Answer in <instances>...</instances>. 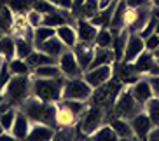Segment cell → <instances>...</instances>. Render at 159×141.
Masks as SVG:
<instances>
[{"label": "cell", "instance_id": "obj_1", "mask_svg": "<svg viewBox=\"0 0 159 141\" xmlns=\"http://www.w3.org/2000/svg\"><path fill=\"white\" fill-rule=\"evenodd\" d=\"M19 110L30 118V122L46 124L56 129V103H47L35 96H30L19 106Z\"/></svg>", "mask_w": 159, "mask_h": 141}, {"label": "cell", "instance_id": "obj_2", "mask_svg": "<svg viewBox=\"0 0 159 141\" xmlns=\"http://www.w3.org/2000/svg\"><path fill=\"white\" fill-rule=\"evenodd\" d=\"M32 96V75H12L5 87L0 91V98L12 108H19Z\"/></svg>", "mask_w": 159, "mask_h": 141}, {"label": "cell", "instance_id": "obj_3", "mask_svg": "<svg viewBox=\"0 0 159 141\" xmlns=\"http://www.w3.org/2000/svg\"><path fill=\"white\" fill-rule=\"evenodd\" d=\"M124 87H126V85L122 84L121 80H117L116 77H112L108 82L98 85V87H94L93 94H91V98H89V103H93V105H96V106H100V108H103L105 112H110L114 103H116L117 96H119V92H121Z\"/></svg>", "mask_w": 159, "mask_h": 141}, {"label": "cell", "instance_id": "obj_4", "mask_svg": "<svg viewBox=\"0 0 159 141\" xmlns=\"http://www.w3.org/2000/svg\"><path fill=\"white\" fill-rule=\"evenodd\" d=\"M63 84H65V77H58V79H33L32 77V96L47 103H58L61 99Z\"/></svg>", "mask_w": 159, "mask_h": 141}, {"label": "cell", "instance_id": "obj_5", "mask_svg": "<svg viewBox=\"0 0 159 141\" xmlns=\"http://www.w3.org/2000/svg\"><path fill=\"white\" fill-rule=\"evenodd\" d=\"M142 110H143V106L135 101V98L131 96L129 85H126V87L119 92L116 103H114L112 115L114 117H119V118H124V120H131V118L135 117L136 113H140Z\"/></svg>", "mask_w": 159, "mask_h": 141}, {"label": "cell", "instance_id": "obj_6", "mask_svg": "<svg viewBox=\"0 0 159 141\" xmlns=\"http://www.w3.org/2000/svg\"><path fill=\"white\" fill-rule=\"evenodd\" d=\"M91 94H93V87H91L82 77H77V79H65V84H63V89H61V99L89 101Z\"/></svg>", "mask_w": 159, "mask_h": 141}, {"label": "cell", "instance_id": "obj_7", "mask_svg": "<svg viewBox=\"0 0 159 141\" xmlns=\"http://www.w3.org/2000/svg\"><path fill=\"white\" fill-rule=\"evenodd\" d=\"M77 124H79V131L82 132V134H86V136H89V134L94 132L100 126L105 124V110L96 106V105H93V103H89L88 110L79 117Z\"/></svg>", "mask_w": 159, "mask_h": 141}, {"label": "cell", "instance_id": "obj_8", "mask_svg": "<svg viewBox=\"0 0 159 141\" xmlns=\"http://www.w3.org/2000/svg\"><path fill=\"white\" fill-rule=\"evenodd\" d=\"M58 66L61 70V75L65 79H77V77H82V68L77 63V58H75L74 51L72 49H66L60 58H58Z\"/></svg>", "mask_w": 159, "mask_h": 141}, {"label": "cell", "instance_id": "obj_9", "mask_svg": "<svg viewBox=\"0 0 159 141\" xmlns=\"http://www.w3.org/2000/svg\"><path fill=\"white\" fill-rule=\"evenodd\" d=\"M114 77V65H103L96 66V68H89L82 73V79L88 82L91 87H98V85L105 84Z\"/></svg>", "mask_w": 159, "mask_h": 141}, {"label": "cell", "instance_id": "obj_10", "mask_svg": "<svg viewBox=\"0 0 159 141\" xmlns=\"http://www.w3.org/2000/svg\"><path fill=\"white\" fill-rule=\"evenodd\" d=\"M143 51H145L143 38H142L138 33H129L128 42H126V47H124V54H122L121 61L122 63H133ZM121 61H119V63H121Z\"/></svg>", "mask_w": 159, "mask_h": 141}, {"label": "cell", "instance_id": "obj_11", "mask_svg": "<svg viewBox=\"0 0 159 141\" xmlns=\"http://www.w3.org/2000/svg\"><path fill=\"white\" fill-rule=\"evenodd\" d=\"M114 77L117 80H121L124 85H133L136 80H140L143 75H140L135 70L133 63H116L114 65Z\"/></svg>", "mask_w": 159, "mask_h": 141}, {"label": "cell", "instance_id": "obj_12", "mask_svg": "<svg viewBox=\"0 0 159 141\" xmlns=\"http://www.w3.org/2000/svg\"><path fill=\"white\" fill-rule=\"evenodd\" d=\"M75 32H77V40L79 42H88V44H94V38H96V33L98 28L91 24V21L86 18H77L75 19Z\"/></svg>", "mask_w": 159, "mask_h": 141}, {"label": "cell", "instance_id": "obj_13", "mask_svg": "<svg viewBox=\"0 0 159 141\" xmlns=\"http://www.w3.org/2000/svg\"><path fill=\"white\" fill-rule=\"evenodd\" d=\"M74 54L77 58V63L79 66L82 68V71H86L93 61V56H94V44H88V42H79L74 45Z\"/></svg>", "mask_w": 159, "mask_h": 141}, {"label": "cell", "instance_id": "obj_14", "mask_svg": "<svg viewBox=\"0 0 159 141\" xmlns=\"http://www.w3.org/2000/svg\"><path fill=\"white\" fill-rule=\"evenodd\" d=\"M131 124V129H133V134H135L136 138L140 141H145V138H147V134L150 132V129H152V122H150V118L147 117V113L142 110L140 113H136L135 117L129 120Z\"/></svg>", "mask_w": 159, "mask_h": 141}, {"label": "cell", "instance_id": "obj_15", "mask_svg": "<svg viewBox=\"0 0 159 141\" xmlns=\"http://www.w3.org/2000/svg\"><path fill=\"white\" fill-rule=\"evenodd\" d=\"M129 91H131V96L135 98V101L138 105H142L143 106L147 101H149L150 98H154L152 96V91H150V85L149 82H147V77H142L140 80H136L133 85H129Z\"/></svg>", "mask_w": 159, "mask_h": 141}, {"label": "cell", "instance_id": "obj_16", "mask_svg": "<svg viewBox=\"0 0 159 141\" xmlns=\"http://www.w3.org/2000/svg\"><path fill=\"white\" fill-rule=\"evenodd\" d=\"M30 127H32L30 118L18 108V112H16V117H14V124H12V127H11V131H9V132L16 138V139L23 141L25 138L28 136Z\"/></svg>", "mask_w": 159, "mask_h": 141}, {"label": "cell", "instance_id": "obj_17", "mask_svg": "<svg viewBox=\"0 0 159 141\" xmlns=\"http://www.w3.org/2000/svg\"><path fill=\"white\" fill-rule=\"evenodd\" d=\"M54 131H56V129L51 127V126L32 122V127H30V131H28V136L25 138L23 141H51Z\"/></svg>", "mask_w": 159, "mask_h": 141}, {"label": "cell", "instance_id": "obj_18", "mask_svg": "<svg viewBox=\"0 0 159 141\" xmlns=\"http://www.w3.org/2000/svg\"><path fill=\"white\" fill-rule=\"evenodd\" d=\"M126 0H117L116 9L112 12V18H110V24H108V30L112 32V35H117L119 32L126 28L124 26V12H126Z\"/></svg>", "mask_w": 159, "mask_h": 141}, {"label": "cell", "instance_id": "obj_19", "mask_svg": "<svg viewBox=\"0 0 159 141\" xmlns=\"http://www.w3.org/2000/svg\"><path fill=\"white\" fill-rule=\"evenodd\" d=\"M35 49H39V51H42V52H46L47 56H51V58H54L58 61V58L63 54V52L66 51V45L63 42H61L60 38L54 35V37H51L49 40H46V42H42L39 47H35Z\"/></svg>", "mask_w": 159, "mask_h": 141}, {"label": "cell", "instance_id": "obj_20", "mask_svg": "<svg viewBox=\"0 0 159 141\" xmlns=\"http://www.w3.org/2000/svg\"><path fill=\"white\" fill-rule=\"evenodd\" d=\"M103 65H116L114 51L110 47H96L94 45V56H93V61H91L89 68H96V66H103Z\"/></svg>", "mask_w": 159, "mask_h": 141}, {"label": "cell", "instance_id": "obj_21", "mask_svg": "<svg viewBox=\"0 0 159 141\" xmlns=\"http://www.w3.org/2000/svg\"><path fill=\"white\" fill-rule=\"evenodd\" d=\"M14 32V12L9 9L7 4L0 5V37L12 35Z\"/></svg>", "mask_w": 159, "mask_h": 141}, {"label": "cell", "instance_id": "obj_22", "mask_svg": "<svg viewBox=\"0 0 159 141\" xmlns=\"http://www.w3.org/2000/svg\"><path fill=\"white\" fill-rule=\"evenodd\" d=\"M75 124H77V117L61 101H58L56 103V127H74Z\"/></svg>", "mask_w": 159, "mask_h": 141}, {"label": "cell", "instance_id": "obj_23", "mask_svg": "<svg viewBox=\"0 0 159 141\" xmlns=\"http://www.w3.org/2000/svg\"><path fill=\"white\" fill-rule=\"evenodd\" d=\"M56 37L65 44L66 49H74V45L77 44V32H75V26L70 24V23L63 24V26H58L56 28Z\"/></svg>", "mask_w": 159, "mask_h": 141}, {"label": "cell", "instance_id": "obj_24", "mask_svg": "<svg viewBox=\"0 0 159 141\" xmlns=\"http://www.w3.org/2000/svg\"><path fill=\"white\" fill-rule=\"evenodd\" d=\"M154 65H156V58L152 56V52H149V51H143L140 56L133 61L135 70L138 71L140 75H149V71L152 70Z\"/></svg>", "mask_w": 159, "mask_h": 141}, {"label": "cell", "instance_id": "obj_25", "mask_svg": "<svg viewBox=\"0 0 159 141\" xmlns=\"http://www.w3.org/2000/svg\"><path fill=\"white\" fill-rule=\"evenodd\" d=\"M25 61H26V65L33 70V68H39V66H44V65H52V63H56V59L51 58V56H47L46 52L39 51V49H33L28 56H26Z\"/></svg>", "mask_w": 159, "mask_h": 141}, {"label": "cell", "instance_id": "obj_26", "mask_svg": "<svg viewBox=\"0 0 159 141\" xmlns=\"http://www.w3.org/2000/svg\"><path fill=\"white\" fill-rule=\"evenodd\" d=\"M107 124L112 127L116 134L119 138H128V136H133V129H131V124L129 120H124V118H119V117H114L110 115L107 120Z\"/></svg>", "mask_w": 159, "mask_h": 141}, {"label": "cell", "instance_id": "obj_27", "mask_svg": "<svg viewBox=\"0 0 159 141\" xmlns=\"http://www.w3.org/2000/svg\"><path fill=\"white\" fill-rule=\"evenodd\" d=\"M128 37H129V30L124 28L122 32H119L117 35H114V40H112V49L114 51V56H116V63H119L122 59V54H124V47H126L128 42Z\"/></svg>", "mask_w": 159, "mask_h": 141}, {"label": "cell", "instance_id": "obj_28", "mask_svg": "<svg viewBox=\"0 0 159 141\" xmlns=\"http://www.w3.org/2000/svg\"><path fill=\"white\" fill-rule=\"evenodd\" d=\"M14 58H16L14 35H4V37H0V59L11 61Z\"/></svg>", "mask_w": 159, "mask_h": 141}, {"label": "cell", "instance_id": "obj_29", "mask_svg": "<svg viewBox=\"0 0 159 141\" xmlns=\"http://www.w3.org/2000/svg\"><path fill=\"white\" fill-rule=\"evenodd\" d=\"M32 77L33 79H58V77H63V75H61L58 63H52V65H44V66H39V68H33Z\"/></svg>", "mask_w": 159, "mask_h": 141}, {"label": "cell", "instance_id": "obj_30", "mask_svg": "<svg viewBox=\"0 0 159 141\" xmlns=\"http://www.w3.org/2000/svg\"><path fill=\"white\" fill-rule=\"evenodd\" d=\"M88 138L91 141H117L119 139V136L116 134V131H114L107 122L103 124V126H100L94 132H91Z\"/></svg>", "mask_w": 159, "mask_h": 141}, {"label": "cell", "instance_id": "obj_31", "mask_svg": "<svg viewBox=\"0 0 159 141\" xmlns=\"http://www.w3.org/2000/svg\"><path fill=\"white\" fill-rule=\"evenodd\" d=\"M14 47H16V58L18 59H26V56L35 49L33 44L30 40H26L25 37H21V35H14Z\"/></svg>", "mask_w": 159, "mask_h": 141}, {"label": "cell", "instance_id": "obj_32", "mask_svg": "<svg viewBox=\"0 0 159 141\" xmlns=\"http://www.w3.org/2000/svg\"><path fill=\"white\" fill-rule=\"evenodd\" d=\"M56 35V28H51V26H37V28H33V47H39L42 42L49 40L51 37Z\"/></svg>", "mask_w": 159, "mask_h": 141}, {"label": "cell", "instance_id": "obj_33", "mask_svg": "<svg viewBox=\"0 0 159 141\" xmlns=\"http://www.w3.org/2000/svg\"><path fill=\"white\" fill-rule=\"evenodd\" d=\"M143 112L150 118L152 126H159V98H150L143 105Z\"/></svg>", "mask_w": 159, "mask_h": 141}, {"label": "cell", "instance_id": "obj_34", "mask_svg": "<svg viewBox=\"0 0 159 141\" xmlns=\"http://www.w3.org/2000/svg\"><path fill=\"white\" fill-rule=\"evenodd\" d=\"M60 101L74 113L75 117H77V120H79V117L88 110V106H89V101H77V99H60Z\"/></svg>", "mask_w": 159, "mask_h": 141}, {"label": "cell", "instance_id": "obj_35", "mask_svg": "<svg viewBox=\"0 0 159 141\" xmlns=\"http://www.w3.org/2000/svg\"><path fill=\"white\" fill-rule=\"evenodd\" d=\"M7 63H9V70H11L12 75H32V68L26 65L25 59L14 58V59H11V61H7Z\"/></svg>", "mask_w": 159, "mask_h": 141}, {"label": "cell", "instance_id": "obj_36", "mask_svg": "<svg viewBox=\"0 0 159 141\" xmlns=\"http://www.w3.org/2000/svg\"><path fill=\"white\" fill-rule=\"evenodd\" d=\"M114 35L108 28H98L96 38H94V45L96 47H112Z\"/></svg>", "mask_w": 159, "mask_h": 141}, {"label": "cell", "instance_id": "obj_37", "mask_svg": "<svg viewBox=\"0 0 159 141\" xmlns=\"http://www.w3.org/2000/svg\"><path fill=\"white\" fill-rule=\"evenodd\" d=\"M32 9H35L40 14H51V12L58 11V7L49 0H32Z\"/></svg>", "mask_w": 159, "mask_h": 141}, {"label": "cell", "instance_id": "obj_38", "mask_svg": "<svg viewBox=\"0 0 159 141\" xmlns=\"http://www.w3.org/2000/svg\"><path fill=\"white\" fill-rule=\"evenodd\" d=\"M51 141H74V127H56Z\"/></svg>", "mask_w": 159, "mask_h": 141}, {"label": "cell", "instance_id": "obj_39", "mask_svg": "<svg viewBox=\"0 0 159 141\" xmlns=\"http://www.w3.org/2000/svg\"><path fill=\"white\" fill-rule=\"evenodd\" d=\"M98 0H86L84 2V5H82V9H80V14H79V18H86V19H89V18H93L96 12H98Z\"/></svg>", "mask_w": 159, "mask_h": 141}, {"label": "cell", "instance_id": "obj_40", "mask_svg": "<svg viewBox=\"0 0 159 141\" xmlns=\"http://www.w3.org/2000/svg\"><path fill=\"white\" fill-rule=\"evenodd\" d=\"M16 112H18V108H11V110H7V112L0 113V126L4 127L5 132H9L11 127H12V124H14Z\"/></svg>", "mask_w": 159, "mask_h": 141}, {"label": "cell", "instance_id": "obj_41", "mask_svg": "<svg viewBox=\"0 0 159 141\" xmlns=\"http://www.w3.org/2000/svg\"><path fill=\"white\" fill-rule=\"evenodd\" d=\"M156 24H157V18H156V16L152 14V16H150V19L147 21V23H145V26L140 30V32H138V35H140L142 38H147L149 35H152V33H154Z\"/></svg>", "mask_w": 159, "mask_h": 141}, {"label": "cell", "instance_id": "obj_42", "mask_svg": "<svg viewBox=\"0 0 159 141\" xmlns=\"http://www.w3.org/2000/svg\"><path fill=\"white\" fill-rule=\"evenodd\" d=\"M42 16L44 14L37 12L35 9H30L28 12H26V21H28V26H32V28L40 26V24H42Z\"/></svg>", "mask_w": 159, "mask_h": 141}, {"label": "cell", "instance_id": "obj_43", "mask_svg": "<svg viewBox=\"0 0 159 141\" xmlns=\"http://www.w3.org/2000/svg\"><path fill=\"white\" fill-rule=\"evenodd\" d=\"M143 42H145V51L154 52L159 47V35L157 33H152V35H149L147 38H143Z\"/></svg>", "mask_w": 159, "mask_h": 141}, {"label": "cell", "instance_id": "obj_44", "mask_svg": "<svg viewBox=\"0 0 159 141\" xmlns=\"http://www.w3.org/2000/svg\"><path fill=\"white\" fill-rule=\"evenodd\" d=\"M147 77V82L150 85V91H152V96L159 98V75H145Z\"/></svg>", "mask_w": 159, "mask_h": 141}, {"label": "cell", "instance_id": "obj_45", "mask_svg": "<svg viewBox=\"0 0 159 141\" xmlns=\"http://www.w3.org/2000/svg\"><path fill=\"white\" fill-rule=\"evenodd\" d=\"M126 5L131 9H140V7L150 5V0H126Z\"/></svg>", "mask_w": 159, "mask_h": 141}, {"label": "cell", "instance_id": "obj_46", "mask_svg": "<svg viewBox=\"0 0 159 141\" xmlns=\"http://www.w3.org/2000/svg\"><path fill=\"white\" fill-rule=\"evenodd\" d=\"M145 141H159V126H154L150 129V132L147 134Z\"/></svg>", "mask_w": 159, "mask_h": 141}, {"label": "cell", "instance_id": "obj_47", "mask_svg": "<svg viewBox=\"0 0 159 141\" xmlns=\"http://www.w3.org/2000/svg\"><path fill=\"white\" fill-rule=\"evenodd\" d=\"M72 2H74V0H58L56 5L60 7V9H68V11H72Z\"/></svg>", "mask_w": 159, "mask_h": 141}, {"label": "cell", "instance_id": "obj_48", "mask_svg": "<svg viewBox=\"0 0 159 141\" xmlns=\"http://www.w3.org/2000/svg\"><path fill=\"white\" fill-rule=\"evenodd\" d=\"M0 141H19V139H16L11 132H2L0 134Z\"/></svg>", "mask_w": 159, "mask_h": 141}, {"label": "cell", "instance_id": "obj_49", "mask_svg": "<svg viewBox=\"0 0 159 141\" xmlns=\"http://www.w3.org/2000/svg\"><path fill=\"white\" fill-rule=\"evenodd\" d=\"M117 141H140V139H138V138L133 134V136H128V138H119Z\"/></svg>", "mask_w": 159, "mask_h": 141}, {"label": "cell", "instance_id": "obj_50", "mask_svg": "<svg viewBox=\"0 0 159 141\" xmlns=\"http://www.w3.org/2000/svg\"><path fill=\"white\" fill-rule=\"evenodd\" d=\"M150 5H152L154 9H159V0H150Z\"/></svg>", "mask_w": 159, "mask_h": 141}, {"label": "cell", "instance_id": "obj_51", "mask_svg": "<svg viewBox=\"0 0 159 141\" xmlns=\"http://www.w3.org/2000/svg\"><path fill=\"white\" fill-rule=\"evenodd\" d=\"M150 7H152V5H150ZM152 14H154L156 18L159 19V9H154V7H152Z\"/></svg>", "mask_w": 159, "mask_h": 141}, {"label": "cell", "instance_id": "obj_52", "mask_svg": "<svg viewBox=\"0 0 159 141\" xmlns=\"http://www.w3.org/2000/svg\"><path fill=\"white\" fill-rule=\"evenodd\" d=\"M154 33H157V35H159V19H157V24H156V30H154Z\"/></svg>", "mask_w": 159, "mask_h": 141}, {"label": "cell", "instance_id": "obj_53", "mask_svg": "<svg viewBox=\"0 0 159 141\" xmlns=\"http://www.w3.org/2000/svg\"><path fill=\"white\" fill-rule=\"evenodd\" d=\"M49 2H52V4L56 5V2H58V0H49ZM56 7H58V5H56Z\"/></svg>", "mask_w": 159, "mask_h": 141}, {"label": "cell", "instance_id": "obj_54", "mask_svg": "<svg viewBox=\"0 0 159 141\" xmlns=\"http://www.w3.org/2000/svg\"><path fill=\"white\" fill-rule=\"evenodd\" d=\"M2 132H5V131H4V127L0 126V134H2Z\"/></svg>", "mask_w": 159, "mask_h": 141}, {"label": "cell", "instance_id": "obj_55", "mask_svg": "<svg viewBox=\"0 0 159 141\" xmlns=\"http://www.w3.org/2000/svg\"><path fill=\"white\" fill-rule=\"evenodd\" d=\"M156 61H157V65H159V56H157V58H156Z\"/></svg>", "mask_w": 159, "mask_h": 141}]
</instances>
